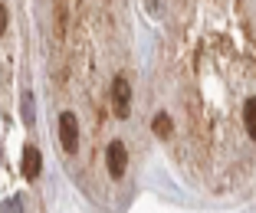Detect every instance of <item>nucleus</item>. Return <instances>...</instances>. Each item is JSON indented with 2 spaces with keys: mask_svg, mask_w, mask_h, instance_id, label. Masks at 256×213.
Returning a JSON list of instances; mask_svg holds the SVG:
<instances>
[{
  "mask_svg": "<svg viewBox=\"0 0 256 213\" xmlns=\"http://www.w3.org/2000/svg\"><path fill=\"white\" fill-rule=\"evenodd\" d=\"M60 145L66 154L79 151V122H76L72 112H62L60 115Z\"/></svg>",
  "mask_w": 256,
  "mask_h": 213,
  "instance_id": "1",
  "label": "nucleus"
},
{
  "mask_svg": "<svg viewBox=\"0 0 256 213\" xmlns=\"http://www.w3.org/2000/svg\"><path fill=\"white\" fill-rule=\"evenodd\" d=\"M112 105H115V115H118V118L128 115V105H132V85H128L125 76L112 79Z\"/></svg>",
  "mask_w": 256,
  "mask_h": 213,
  "instance_id": "2",
  "label": "nucleus"
},
{
  "mask_svg": "<svg viewBox=\"0 0 256 213\" xmlns=\"http://www.w3.org/2000/svg\"><path fill=\"white\" fill-rule=\"evenodd\" d=\"M106 158H108V174H112V177H122V174H125V168H128V151H125V145H122V141H112V145H108Z\"/></svg>",
  "mask_w": 256,
  "mask_h": 213,
  "instance_id": "3",
  "label": "nucleus"
},
{
  "mask_svg": "<svg viewBox=\"0 0 256 213\" xmlns=\"http://www.w3.org/2000/svg\"><path fill=\"white\" fill-rule=\"evenodd\" d=\"M40 171H43V158H40L36 148H23V177L26 181H36Z\"/></svg>",
  "mask_w": 256,
  "mask_h": 213,
  "instance_id": "4",
  "label": "nucleus"
},
{
  "mask_svg": "<svg viewBox=\"0 0 256 213\" xmlns=\"http://www.w3.org/2000/svg\"><path fill=\"white\" fill-rule=\"evenodd\" d=\"M33 105H36V102H33V92L26 89L20 95V118H23V125H33V118H36V108Z\"/></svg>",
  "mask_w": 256,
  "mask_h": 213,
  "instance_id": "5",
  "label": "nucleus"
},
{
  "mask_svg": "<svg viewBox=\"0 0 256 213\" xmlns=\"http://www.w3.org/2000/svg\"><path fill=\"white\" fill-rule=\"evenodd\" d=\"M243 125H246V135L256 141V99H250L243 105Z\"/></svg>",
  "mask_w": 256,
  "mask_h": 213,
  "instance_id": "6",
  "label": "nucleus"
},
{
  "mask_svg": "<svg viewBox=\"0 0 256 213\" xmlns=\"http://www.w3.org/2000/svg\"><path fill=\"white\" fill-rule=\"evenodd\" d=\"M151 128H154V135H158V138H171V131H174V122L168 118L164 112H158V115H154V122H151Z\"/></svg>",
  "mask_w": 256,
  "mask_h": 213,
  "instance_id": "7",
  "label": "nucleus"
},
{
  "mask_svg": "<svg viewBox=\"0 0 256 213\" xmlns=\"http://www.w3.org/2000/svg\"><path fill=\"white\" fill-rule=\"evenodd\" d=\"M20 207H23V200H20V197H10V200H7V204L0 207V213H23V210H20Z\"/></svg>",
  "mask_w": 256,
  "mask_h": 213,
  "instance_id": "8",
  "label": "nucleus"
},
{
  "mask_svg": "<svg viewBox=\"0 0 256 213\" xmlns=\"http://www.w3.org/2000/svg\"><path fill=\"white\" fill-rule=\"evenodd\" d=\"M7 7H4V3H0V36H4V33H7Z\"/></svg>",
  "mask_w": 256,
  "mask_h": 213,
  "instance_id": "9",
  "label": "nucleus"
}]
</instances>
